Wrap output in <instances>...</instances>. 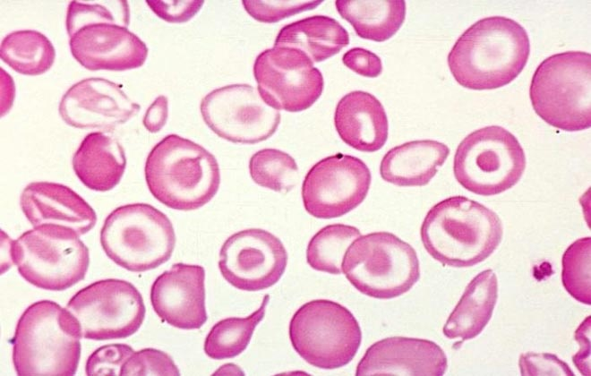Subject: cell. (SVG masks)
I'll list each match as a JSON object with an SVG mask.
<instances>
[{"instance_id": "39", "label": "cell", "mask_w": 591, "mask_h": 376, "mask_svg": "<svg viewBox=\"0 0 591 376\" xmlns=\"http://www.w3.org/2000/svg\"><path fill=\"white\" fill-rule=\"evenodd\" d=\"M167 118V98L161 95L147 109L143 125L150 132H157L165 125Z\"/></svg>"}, {"instance_id": "13", "label": "cell", "mask_w": 591, "mask_h": 376, "mask_svg": "<svg viewBox=\"0 0 591 376\" xmlns=\"http://www.w3.org/2000/svg\"><path fill=\"white\" fill-rule=\"evenodd\" d=\"M207 126L234 143L254 144L274 134L280 122L278 110L266 104L249 84H231L213 90L201 102Z\"/></svg>"}, {"instance_id": "2", "label": "cell", "mask_w": 591, "mask_h": 376, "mask_svg": "<svg viewBox=\"0 0 591 376\" xmlns=\"http://www.w3.org/2000/svg\"><path fill=\"white\" fill-rule=\"evenodd\" d=\"M65 22L71 53L88 70L125 71L146 61V44L127 29L126 1H71Z\"/></svg>"}, {"instance_id": "7", "label": "cell", "mask_w": 591, "mask_h": 376, "mask_svg": "<svg viewBox=\"0 0 591 376\" xmlns=\"http://www.w3.org/2000/svg\"><path fill=\"white\" fill-rule=\"evenodd\" d=\"M100 244L107 256L129 271L143 272L167 262L176 235L169 218L147 203L115 209L105 219Z\"/></svg>"}, {"instance_id": "8", "label": "cell", "mask_w": 591, "mask_h": 376, "mask_svg": "<svg viewBox=\"0 0 591 376\" xmlns=\"http://www.w3.org/2000/svg\"><path fill=\"white\" fill-rule=\"evenodd\" d=\"M11 261L33 286L53 291L82 280L90 264L89 249L71 228L43 225L24 232L9 246Z\"/></svg>"}, {"instance_id": "21", "label": "cell", "mask_w": 591, "mask_h": 376, "mask_svg": "<svg viewBox=\"0 0 591 376\" xmlns=\"http://www.w3.org/2000/svg\"><path fill=\"white\" fill-rule=\"evenodd\" d=\"M334 124L341 140L359 151H377L388 139L385 109L366 91H351L340 98L335 109Z\"/></svg>"}, {"instance_id": "14", "label": "cell", "mask_w": 591, "mask_h": 376, "mask_svg": "<svg viewBox=\"0 0 591 376\" xmlns=\"http://www.w3.org/2000/svg\"><path fill=\"white\" fill-rule=\"evenodd\" d=\"M253 75L263 101L277 110L300 112L321 97L324 81L319 69L302 51L273 47L261 52Z\"/></svg>"}, {"instance_id": "3", "label": "cell", "mask_w": 591, "mask_h": 376, "mask_svg": "<svg viewBox=\"0 0 591 376\" xmlns=\"http://www.w3.org/2000/svg\"><path fill=\"white\" fill-rule=\"evenodd\" d=\"M499 216L483 204L457 195L433 206L421 226L424 249L437 261L455 268L486 260L501 242Z\"/></svg>"}, {"instance_id": "26", "label": "cell", "mask_w": 591, "mask_h": 376, "mask_svg": "<svg viewBox=\"0 0 591 376\" xmlns=\"http://www.w3.org/2000/svg\"><path fill=\"white\" fill-rule=\"evenodd\" d=\"M335 5L357 36L377 42L395 35L406 17L404 0H337Z\"/></svg>"}, {"instance_id": "30", "label": "cell", "mask_w": 591, "mask_h": 376, "mask_svg": "<svg viewBox=\"0 0 591 376\" xmlns=\"http://www.w3.org/2000/svg\"><path fill=\"white\" fill-rule=\"evenodd\" d=\"M249 171L255 184L281 193L291 191L299 181L296 160L277 149L255 152L250 158Z\"/></svg>"}, {"instance_id": "18", "label": "cell", "mask_w": 591, "mask_h": 376, "mask_svg": "<svg viewBox=\"0 0 591 376\" xmlns=\"http://www.w3.org/2000/svg\"><path fill=\"white\" fill-rule=\"evenodd\" d=\"M205 270L200 265L176 263L153 282L150 302L158 316L183 329H200L207 320Z\"/></svg>"}, {"instance_id": "35", "label": "cell", "mask_w": 591, "mask_h": 376, "mask_svg": "<svg viewBox=\"0 0 591 376\" xmlns=\"http://www.w3.org/2000/svg\"><path fill=\"white\" fill-rule=\"evenodd\" d=\"M518 366L522 376L574 375L566 363L549 353L527 352L522 354L518 360Z\"/></svg>"}, {"instance_id": "16", "label": "cell", "mask_w": 591, "mask_h": 376, "mask_svg": "<svg viewBox=\"0 0 591 376\" xmlns=\"http://www.w3.org/2000/svg\"><path fill=\"white\" fill-rule=\"evenodd\" d=\"M287 253L269 231L248 228L230 235L219 252L223 278L240 290L259 291L276 284L286 270Z\"/></svg>"}, {"instance_id": "38", "label": "cell", "mask_w": 591, "mask_h": 376, "mask_svg": "<svg viewBox=\"0 0 591 376\" xmlns=\"http://www.w3.org/2000/svg\"><path fill=\"white\" fill-rule=\"evenodd\" d=\"M590 320L588 316L575 331L579 351L572 357L573 363L583 375H590Z\"/></svg>"}, {"instance_id": "33", "label": "cell", "mask_w": 591, "mask_h": 376, "mask_svg": "<svg viewBox=\"0 0 591 376\" xmlns=\"http://www.w3.org/2000/svg\"><path fill=\"white\" fill-rule=\"evenodd\" d=\"M120 375H180L177 366L165 352L155 348H145L133 354L121 369Z\"/></svg>"}, {"instance_id": "19", "label": "cell", "mask_w": 591, "mask_h": 376, "mask_svg": "<svg viewBox=\"0 0 591 376\" xmlns=\"http://www.w3.org/2000/svg\"><path fill=\"white\" fill-rule=\"evenodd\" d=\"M446 370V355L436 343L390 337L370 346L357 364L355 375L441 376Z\"/></svg>"}, {"instance_id": "27", "label": "cell", "mask_w": 591, "mask_h": 376, "mask_svg": "<svg viewBox=\"0 0 591 376\" xmlns=\"http://www.w3.org/2000/svg\"><path fill=\"white\" fill-rule=\"evenodd\" d=\"M0 58L21 74L39 75L53 65L56 50L51 41L38 30H15L3 38Z\"/></svg>"}, {"instance_id": "5", "label": "cell", "mask_w": 591, "mask_h": 376, "mask_svg": "<svg viewBox=\"0 0 591 376\" xmlns=\"http://www.w3.org/2000/svg\"><path fill=\"white\" fill-rule=\"evenodd\" d=\"M144 173L153 197L177 210L202 207L215 196L220 184L216 158L177 134L167 135L152 148Z\"/></svg>"}, {"instance_id": "36", "label": "cell", "mask_w": 591, "mask_h": 376, "mask_svg": "<svg viewBox=\"0 0 591 376\" xmlns=\"http://www.w3.org/2000/svg\"><path fill=\"white\" fill-rule=\"evenodd\" d=\"M145 2L157 16L170 23L188 21L200 11L204 4L203 0H146Z\"/></svg>"}, {"instance_id": "15", "label": "cell", "mask_w": 591, "mask_h": 376, "mask_svg": "<svg viewBox=\"0 0 591 376\" xmlns=\"http://www.w3.org/2000/svg\"><path fill=\"white\" fill-rule=\"evenodd\" d=\"M372 181L360 158L338 153L315 163L302 184L305 210L317 218L341 217L365 199Z\"/></svg>"}, {"instance_id": "10", "label": "cell", "mask_w": 591, "mask_h": 376, "mask_svg": "<svg viewBox=\"0 0 591 376\" xmlns=\"http://www.w3.org/2000/svg\"><path fill=\"white\" fill-rule=\"evenodd\" d=\"M526 168V156L518 139L507 129L490 125L467 135L453 160L456 180L478 195L500 194L513 187Z\"/></svg>"}, {"instance_id": "37", "label": "cell", "mask_w": 591, "mask_h": 376, "mask_svg": "<svg viewBox=\"0 0 591 376\" xmlns=\"http://www.w3.org/2000/svg\"><path fill=\"white\" fill-rule=\"evenodd\" d=\"M343 64L355 73L375 78L382 72L381 58L374 53L362 47H353L342 56Z\"/></svg>"}, {"instance_id": "17", "label": "cell", "mask_w": 591, "mask_h": 376, "mask_svg": "<svg viewBox=\"0 0 591 376\" xmlns=\"http://www.w3.org/2000/svg\"><path fill=\"white\" fill-rule=\"evenodd\" d=\"M140 109L119 85L99 77L72 85L59 103V114L68 125L107 132L126 123Z\"/></svg>"}, {"instance_id": "24", "label": "cell", "mask_w": 591, "mask_h": 376, "mask_svg": "<svg viewBox=\"0 0 591 376\" xmlns=\"http://www.w3.org/2000/svg\"><path fill=\"white\" fill-rule=\"evenodd\" d=\"M498 298V281L492 269L478 273L466 286L442 331L448 338L462 341L479 335L492 318Z\"/></svg>"}, {"instance_id": "23", "label": "cell", "mask_w": 591, "mask_h": 376, "mask_svg": "<svg viewBox=\"0 0 591 376\" xmlns=\"http://www.w3.org/2000/svg\"><path fill=\"white\" fill-rule=\"evenodd\" d=\"M450 155L449 147L434 140L411 141L390 149L380 165L381 178L398 186H424Z\"/></svg>"}, {"instance_id": "12", "label": "cell", "mask_w": 591, "mask_h": 376, "mask_svg": "<svg viewBox=\"0 0 591 376\" xmlns=\"http://www.w3.org/2000/svg\"><path fill=\"white\" fill-rule=\"evenodd\" d=\"M66 309L78 321L81 337L107 340L134 334L145 317V305L138 289L130 282L107 278L79 290Z\"/></svg>"}, {"instance_id": "28", "label": "cell", "mask_w": 591, "mask_h": 376, "mask_svg": "<svg viewBox=\"0 0 591 376\" xmlns=\"http://www.w3.org/2000/svg\"><path fill=\"white\" fill-rule=\"evenodd\" d=\"M269 295L261 306L245 318L230 317L217 322L204 341L205 354L215 360L233 358L247 347L253 331L265 315Z\"/></svg>"}, {"instance_id": "22", "label": "cell", "mask_w": 591, "mask_h": 376, "mask_svg": "<svg viewBox=\"0 0 591 376\" xmlns=\"http://www.w3.org/2000/svg\"><path fill=\"white\" fill-rule=\"evenodd\" d=\"M126 167L124 150L107 132L87 134L73 157V168L89 189L107 192L120 182Z\"/></svg>"}, {"instance_id": "20", "label": "cell", "mask_w": 591, "mask_h": 376, "mask_svg": "<svg viewBox=\"0 0 591 376\" xmlns=\"http://www.w3.org/2000/svg\"><path fill=\"white\" fill-rule=\"evenodd\" d=\"M21 208L33 227L63 226L82 235L97 222L94 209L70 187L50 182H33L22 191Z\"/></svg>"}, {"instance_id": "1", "label": "cell", "mask_w": 591, "mask_h": 376, "mask_svg": "<svg viewBox=\"0 0 591 376\" xmlns=\"http://www.w3.org/2000/svg\"><path fill=\"white\" fill-rule=\"evenodd\" d=\"M529 54L530 41L523 26L510 18L491 16L459 36L448 55V65L462 87L494 90L518 76Z\"/></svg>"}, {"instance_id": "9", "label": "cell", "mask_w": 591, "mask_h": 376, "mask_svg": "<svg viewBox=\"0 0 591 376\" xmlns=\"http://www.w3.org/2000/svg\"><path fill=\"white\" fill-rule=\"evenodd\" d=\"M342 271L360 293L378 299L407 293L420 278L415 249L385 231L355 239L345 253Z\"/></svg>"}, {"instance_id": "4", "label": "cell", "mask_w": 591, "mask_h": 376, "mask_svg": "<svg viewBox=\"0 0 591 376\" xmlns=\"http://www.w3.org/2000/svg\"><path fill=\"white\" fill-rule=\"evenodd\" d=\"M81 328L73 315L50 300L30 305L13 338V363L20 376H73L81 356Z\"/></svg>"}, {"instance_id": "29", "label": "cell", "mask_w": 591, "mask_h": 376, "mask_svg": "<svg viewBox=\"0 0 591 376\" xmlns=\"http://www.w3.org/2000/svg\"><path fill=\"white\" fill-rule=\"evenodd\" d=\"M361 236L360 231L345 224H331L320 229L310 240L306 261L315 270L338 275L347 248Z\"/></svg>"}, {"instance_id": "25", "label": "cell", "mask_w": 591, "mask_h": 376, "mask_svg": "<svg viewBox=\"0 0 591 376\" xmlns=\"http://www.w3.org/2000/svg\"><path fill=\"white\" fill-rule=\"evenodd\" d=\"M349 44V34L333 18L313 15L285 25L274 47H293L304 52L313 63L324 61Z\"/></svg>"}, {"instance_id": "11", "label": "cell", "mask_w": 591, "mask_h": 376, "mask_svg": "<svg viewBox=\"0 0 591 376\" xmlns=\"http://www.w3.org/2000/svg\"><path fill=\"white\" fill-rule=\"evenodd\" d=\"M288 333L294 349L305 362L327 370L350 363L362 341L353 313L327 299L312 300L299 307L290 320Z\"/></svg>"}, {"instance_id": "6", "label": "cell", "mask_w": 591, "mask_h": 376, "mask_svg": "<svg viewBox=\"0 0 591 376\" xmlns=\"http://www.w3.org/2000/svg\"><path fill=\"white\" fill-rule=\"evenodd\" d=\"M529 96L535 112L558 129L575 132L591 126V55L554 54L532 77Z\"/></svg>"}, {"instance_id": "34", "label": "cell", "mask_w": 591, "mask_h": 376, "mask_svg": "<svg viewBox=\"0 0 591 376\" xmlns=\"http://www.w3.org/2000/svg\"><path fill=\"white\" fill-rule=\"evenodd\" d=\"M133 352V349L126 344L105 345L95 350L87 359L86 374L120 375L122 367Z\"/></svg>"}, {"instance_id": "31", "label": "cell", "mask_w": 591, "mask_h": 376, "mask_svg": "<svg viewBox=\"0 0 591 376\" xmlns=\"http://www.w3.org/2000/svg\"><path fill=\"white\" fill-rule=\"evenodd\" d=\"M591 237L579 238L564 252L561 281L566 291L577 301L591 304Z\"/></svg>"}, {"instance_id": "32", "label": "cell", "mask_w": 591, "mask_h": 376, "mask_svg": "<svg viewBox=\"0 0 591 376\" xmlns=\"http://www.w3.org/2000/svg\"><path fill=\"white\" fill-rule=\"evenodd\" d=\"M323 0H243L242 4L245 11L256 21L264 23H275L294 14L313 10Z\"/></svg>"}]
</instances>
